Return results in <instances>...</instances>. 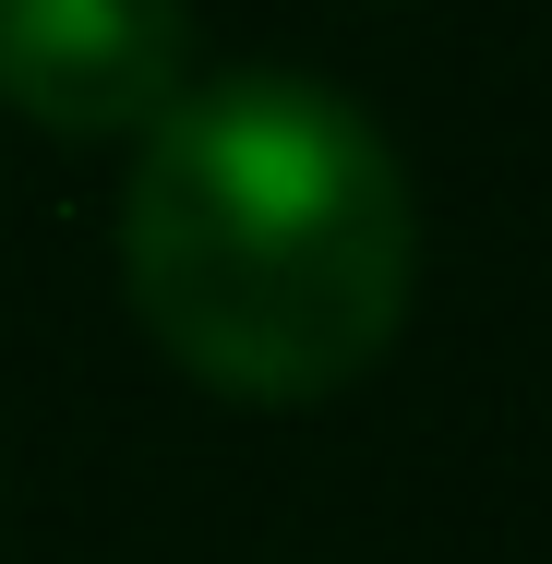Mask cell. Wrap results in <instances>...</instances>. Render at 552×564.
I'll return each instance as SVG.
<instances>
[{"mask_svg":"<svg viewBox=\"0 0 552 564\" xmlns=\"http://www.w3.org/2000/svg\"><path fill=\"white\" fill-rule=\"evenodd\" d=\"M421 289V205L372 120L313 73L181 85L120 193V301L205 397L325 409Z\"/></svg>","mask_w":552,"mask_h":564,"instance_id":"6da1fadb","label":"cell"},{"mask_svg":"<svg viewBox=\"0 0 552 564\" xmlns=\"http://www.w3.org/2000/svg\"><path fill=\"white\" fill-rule=\"evenodd\" d=\"M193 85V0H0V109L61 144L156 132Z\"/></svg>","mask_w":552,"mask_h":564,"instance_id":"7a4b0ae2","label":"cell"}]
</instances>
